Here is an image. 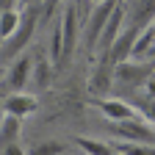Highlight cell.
<instances>
[{
    "label": "cell",
    "mask_w": 155,
    "mask_h": 155,
    "mask_svg": "<svg viewBox=\"0 0 155 155\" xmlns=\"http://www.w3.org/2000/svg\"><path fill=\"white\" fill-rule=\"evenodd\" d=\"M19 130H22V125H19L17 116H3V122H0V150H3L6 144L11 141H19Z\"/></svg>",
    "instance_id": "cell-14"
},
{
    "label": "cell",
    "mask_w": 155,
    "mask_h": 155,
    "mask_svg": "<svg viewBox=\"0 0 155 155\" xmlns=\"http://www.w3.org/2000/svg\"><path fill=\"white\" fill-rule=\"evenodd\" d=\"M69 144L58 141V139H47V141H36L25 150V155H67Z\"/></svg>",
    "instance_id": "cell-13"
},
{
    "label": "cell",
    "mask_w": 155,
    "mask_h": 155,
    "mask_svg": "<svg viewBox=\"0 0 155 155\" xmlns=\"http://www.w3.org/2000/svg\"><path fill=\"white\" fill-rule=\"evenodd\" d=\"M125 6V25L136 33H141L155 19V0H122Z\"/></svg>",
    "instance_id": "cell-4"
},
{
    "label": "cell",
    "mask_w": 155,
    "mask_h": 155,
    "mask_svg": "<svg viewBox=\"0 0 155 155\" xmlns=\"http://www.w3.org/2000/svg\"><path fill=\"white\" fill-rule=\"evenodd\" d=\"M116 6H119V0H97V3L91 6V11H89V22H86V45H89L91 53H94L97 39H100L103 25L108 22V17H111V11H114Z\"/></svg>",
    "instance_id": "cell-5"
},
{
    "label": "cell",
    "mask_w": 155,
    "mask_h": 155,
    "mask_svg": "<svg viewBox=\"0 0 155 155\" xmlns=\"http://www.w3.org/2000/svg\"><path fill=\"white\" fill-rule=\"evenodd\" d=\"M31 69H33V58H31V55H25V53L14 55L11 61H8V72H6L8 89H11V91L28 89V83H31Z\"/></svg>",
    "instance_id": "cell-8"
},
{
    "label": "cell",
    "mask_w": 155,
    "mask_h": 155,
    "mask_svg": "<svg viewBox=\"0 0 155 155\" xmlns=\"http://www.w3.org/2000/svg\"><path fill=\"white\" fill-rule=\"evenodd\" d=\"M19 17H22V8H19V6H14V8H3V11H0V42L17 31Z\"/></svg>",
    "instance_id": "cell-15"
},
{
    "label": "cell",
    "mask_w": 155,
    "mask_h": 155,
    "mask_svg": "<svg viewBox=\"0 0 155 155\" xmlns=\"http://www.w3.org/2000/svg\"><path fill=\"white\" fill-rule=\"evenodd\" d=\"M141 111H144V116L155 125V97H147V100L141 103Z\"/></svg>",
    "instance_id": "cell-17"
},
{
    "label": "cell",
    "mask_w": 155,
    "mask_h": 155,
    "mask_svg": "<svg viewBox=\"0 0 155 155\" xmlns=\"http://www.w3.org/2000/svg\"><path fill=\"white\" fill-rule=\"evenodd\" d=\"M50 78H53V64L47 61V58H39V61L33 64V69H31V83L28 86H33V89H47L50 86Z\"/></svg>",
    "instance_id": "cell-12"
},
{
    "label": "cell",
    "mask_w": 155,
    "mask_h": 155,
    "mask_svg": "<svg viewBox=\"0 0 155 155\" xmlns=\"http://www.w3.org/2000/svg\"><path fill=\"white\" fill-rule=\"evenodd\" d=\"M36 22H39V8H25L22 17H19V25L11 36H6L3 42H0V64L11 61L14 55H19L36 33Z\"/></svg>",
    "instance_id": "cell-1"
},
{
    "label": "cell",
    "mask_w": 155,
    "mask_h": 155,
    "mask_svg": "<svg viewBox=\"0 0 155 155\" xmlns=\"http://www.w3.org/2000/svg\"><path fill=\"white\" fill-rule=\"evenodd\" d=\"M58 19H61V58H58L55 72H61V69H67V67H69L72 55H75V47H78V36H81L78 6H75V3H67Z\"/></svg>",
    "instance_id": "cell-2"
},
{
    "label": "cell",
    "mask_w": 155,
    "mask_h": 155,
    "mask_svg": "<svg viewBox=\"0 0 155 155\" xmlns=\"http://www.w3.org/2000/svg\"><path fill=\"white\" fill-rule=\"evenodd\" d=\"M150 78V64H130L127 58L114 67V86L119 89H139Z\"/></svg>",
    "instance_id": "cell-6"
},
{
    "label": "cell",
    "mask_w": 155,
    "mask_h": 155,
    "mask_svg": "<svg viewBox=\"0 0 155 155\" xmlns=\"http://www.w3.org/2000/svg\"><path fill=\"white\" fill-rule=\"evenodd\" d=\"M94 108L100 111L108 122H119V119H133V116H139L133 111V105H127L125 100H116V97H97Z\"/></svg>",
    "instance_id": "cell-9"
},
{
    "label": "cell",
    "mask_w": 155,
    "mask_h": 155,
    "mask_svg": "<svg viewBox=\"0 0 155 155\" xmlns=\"http://www.w3.org/2000/svg\"><path fill=\"white\" fill-rule=\"evenodd\" d=\"M0 105H3V114L17 116V119H25V116H31V114L39 108V97L22 89V91H11V94H6L3 100H0Z\"/></svg>",
    "instance_id": "cell-7"
},
{
    "label": "cell",
    "mask_w": 155,
    "mask_h": 155,
    "mask_svg": "<svg viewBox=\"0 0 155 155\" xmlns=\"http://www.w3.org/2000/svg\"><path fill=\"white\" fill-rule=\"evenodd\" d=\"M89 89L97 97H103L105 91L114 89V64L108 61V58H100V61H97V67L91 72V81H89Z\"/></svg>",
    "instance_id": "cell-10"
},
{
    "label": "cell",
    "mask_w": 155,
    "mask_h": 155,
    "mask_svg": "<svg viewBox=\"0 0 155 155\" xmlns=\"http://www.w3.org/2000/svg\"><path fill=\"white\" fill-rule=\"evenodd\" d=\"M72 144L81 150L83 155H116L114 144L100 141V139H86V136H75V139H72Z\"/></svg>",
    "instance_id": "cell-11"
},
{
    "label": "cell",
    "mask_w": 155,
    "mask_h": 155,
    "mask_svg": "<svg viewBox=\"0 0 155 155\" xmlns=\"http://www.w3.org/2000/svg\"><path fill=\"white\" fill-rule=\"evenodd\" d=\"M3 116H6V114H3V105H0V122H3Z\"/></svg>",
    "instance_id": "cell-19"
},
{
    "label": "cell",
    "mask_w": 155,
    "mask_h": 155,
    "mask_svg": "<svg viewBox=\"0 0 155 155\" xmlns=\"http://www.w3.org/2000/svg\"><path fill=\"white\" fill-rule=\"evenodd\" d=\"M114 150L116 155H155V144H141V141H116Z\"/></svg>",
    "instance_id": "cell-16"
},
{
    "label": "cell",
    "mask_w": 155,
    "mask_h": 155,
    "mask_svg": "<svg viewBox=\"0 0 155 155\" xmlns=\"http://www.w3.org/2000/svg\"><path fill=\"white\" fill-rule=\"evenodd\" d=\"M111 136L116 141H141V144H155V127L139 116L133 119H119L111 122Z\"/></svg>",
    "instance_id": "cell-3"
},
{
    "label": "cell",
    "mask_w": 155,
    "mask_h": 155,
    "mask_svg": "<svg viewBox=\"0 0 155 155\" xmlns=\"http://www.w3.org/2000/svg\"><path fill=\"white\" fill-rule=\"evenodd\" d=\"M0 155H25V150H22L19 141H11V144H6L3 150H0Z\"/></svg>",
    "instance_id": "cell-18"
}]
</instances>
